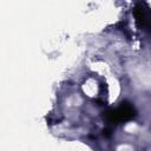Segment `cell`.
I'll return each instance as SVG.
<instances>
[{"instance_id":"obj_1","label":"cell","mask_w":151,"mask_h":151,"mask_svg":"<svg viewBox=\"0 0 151 151\" xmlns=\"http://www.w3.org/2000/svg\"><path fill=\"white\" fill-rule=\"evenodd\" d=\"M137 116V111L134 106L129 101H123L119 104V106L111 109L105 112L104 117L105 120L110 124H119L127 120H131Z\"/></svg>"},{"instance_id":"obj_2","label":"cell","mask_w":151,"mask_h":151,"mask_svg":"<svg viewBox=\"0 0 151 151\" xmlns=\"http://www.w3.org/2000/svg\"><path fill=\"white\" fill-rule=\"evenodd\" d=\"M136 24L138 27L151 32V9L145 4H137L133 11Z\"/></svg>"}]
</instances>
